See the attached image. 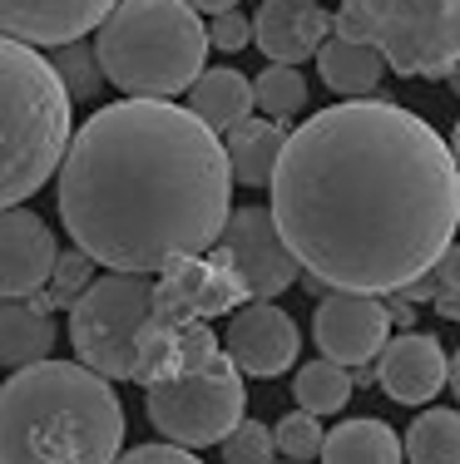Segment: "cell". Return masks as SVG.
<instances>
[{
    "label": "cell",
    "mask_w": 460,
    "mask_h": 464,
    "mask_svg": "<svg viewBox=\"0 0 460 464\" xmlns=\"http://www.w3.org/2000/svg\"><path fill=\"white\" fill-rule=\"evenodd\" d=\"M218 247H223L233 277L243 282L248 302H272L302 277L298 257L288 252L278 223H272V208H258V203L233 208L223 232H218Z\"/></svg>",
    "instance_id": "9"
},
{
    "label": "cell",
    "mask_w": 460,
    "mask_h": 464,
    "mask_svg": "<svg viewBox=\"0 0 460 464\" xmlns=\"http://www.w3.org/2000/svg\"><path fill=\"white\" fill-rule=\"evenodd\" d=\"M272 223L307 277L342 292H396L431 272L460 227L451 143L396 99L327 104L272 169Z\"/></svg>",
    "instance_id": "1"
},
{
    "label": "cell",
    "mask_w": 460,
    "mask_h": 464,
    "mask_svg": "<svg viewBox=\"0 0 460 464\" xmlns=\"http://www.w3.org/2000/svg\"><path fill=\"white\" fill-rule=\"evenodd\" d=\"M114 464H203L199 455H193L189 445H134L124 450V455H114Z\"/></svg>",
    "instance_id": "29"
},
{
    "label": "cell",
    "mask_w": 460,
    "mask_h": 464,
    "mask_svg": "<svg viewBox=\"0 0 460 464\" xmlns=\"http://www.w3.org/2000/svg\"><path fill=\"white\" fill-rule=\"evenodd\" d=\"M431 306H436V312L445 316V322H455V326H460V286H441Z\"/></svg>",
    "instance_id": "32"
},
{
    "label": "cell",
    "mask_w": 460,
    "mask_h": 464,
    "mask_svg": "<svg viewBox=\"0 0 460 464\" xmlns=\"http://www.w3.org/2000/svg\"><path fill=\"white\" fill-rule=\"evenodd\" d=\"M54 74L64 80V90H70V99H94L104 84V70L100 60H94V45H84V40H70V45H54L50 54Z\"/></svg>",
    "instance_id": "24"
},
{
    "label": "cell",
    "mask_w": 460,
    "mask_h": 464,
    "mask_svg": "<svg viewBox=\"0 0 460 464\" xmlns=\"http://www.w3.org/2000/svg\"><path fill=\"white\" fill-rule=\"evenodd\" d=\"M74 134V99L50 54L0 35V208L35 198Z\"/></svg>",
    "instance_id": "4"
},
{
    "label": "cell",
    "mask_w": 460,
    "mask_h": 464,
    "mask_svg": "<svg viewBox=\"0 0 460 464\" xmlns=\"http://www.w3.org/2000/svg\"><path fill=\"white\" fill-rule=\"evenodd\" d=\"M54 257H60V242L45 218L30 213L25 203L0 208V296H30L50 286Z\"/></svg>",
    "instance_id": "12"
},
{
    "label": "cell",
    "mask_w": 460,
    "mask_h": 464,
    "mask_svg": "<svg viewBox=\"0 0 460 464\" xmlns=\"http://www.w3.org/2000/svg\"><path fill=\"white\" fill-rule=\"evenodd\" d=\"M387 336H391V316L387 302H377V292L327 286L312 312V341L337 366H371L377 351L387 346Z\"/></svg>",
    "instance_id": "10"
},
{
    "label": "cell",
    "mask_w": 460,
    "mask_h": 464,
    "mask_svg": "<svg viewBox=\"0 0 460 464\" xmlns=\"http://www.w3.org/2000/svg\"><path fill=\"white\" fill-rule=\"evenodd\" d=\"M253 109H262L268 119H298L302 109H307V80H302V70L298 64H272L268 60V70L253 80Z\"/></svg>",
    "instance_id": "23"
},
{
    "label": "cell",
    "mask_w": 460,
    "mask_h": 464,
    "mask_svg": "<svg viewBox=\"0 0 460 464\" xmlns=\"http://www.w3.org/2000/svg\"><path fill=\"white\" fill-rule=\"evenodd\" d=\"M50 282H60V302L54 306H70V296H80L84 286L94 282V257L90 252H60V257H54V272H50Z\"/></svg>",
    "instance_id": "28"
},
{
    "label": "cell",
    "mask_w": 460,
    "mask_h": 464,
    "mask_svg": "<svg viewBox=\"0 0 460 464\" xmlns=\"http://www.w3.org/2000/svg\"><path fill=\"white\" fill-rule=\"evenodd\" d=\"M153 312L149 272H104L70 302V346L74 361L109 381H139L144 331Z\"/></svg>",
    "instance_id": "7"
},
{
    "label": "cell",
    "mask_w": 460,
    "mask_h": 464,
    "mask_svg": "<svg viewBox=\"0 0 460 464\" xmlns=\"http://www.w3.org/2000/svg\"><path fill=\"white\" fill-rule=\"evenodd\" d=\"M317 74L332 94L342 99H361V94H377L381 90V74H387V60H381L377 45L367 40H352V35H327L317 45Z\"/></svg>",
    "instance_id": "17"
},
{
    "label": "cell",
    "mask_w": 460,
    "mask_h": 464,
    "mask_svg": "<svg viewBox=\"0 0 460 464\" xmlns=\"http://www.w3.org/2000/svg\"><path fill=\"white\" fill-rule=\"evenodd\" d=\"M288 143V124L282 119H253L248 114L243 124L228 129L223 139V153H228V169H233V183L243 188H268L272 169H278V153Z\"/></svg>",
    "instance_id": "18"
},
{
    "label": "cell",
    "mask_w": 460,
    "mask_h": 464,
    "mask_svg": "<svg viewBox=\"0 0 460 464\" xmlns=\"http://www.w3.org/2000/svg\"><path fill=\"white\" fill-rule=\"evenodd\" d=\"M203 25H208V50L238 54V50L253 45V20L238 15V5H233V10H218V15H213V20H203Z\"/></svg>",
    "instance_id": "27"
},
{
    "label": "cell",
    "mask_w": 460,
    "mask_h": 464,
    "mask_svg": "<svg viewBox=\"0 0 460 464\" xmlns=\"http://www.w3.org/2000/svg\"><path fill=\"white\" fill-rule=\"evenodd\" d=\"M352 366H337V361H307L298 371V381H292V395H298L302 411L312 415H337L347 401H352Z\"/></svg>",
    "instance_id": "22"
},
{
    "label": "cell",
    "mask_w": 460,
    "mask_h": 464,
    "mask_svg": "<svg viewBox=\"0 0 460 464\" xmlns=\"http://www.w3.org/2000/svg\"><path fill=\"white\" fill-rule=\"evenodd\" d=\"M332 30L377 45L406 80H445L460 60V0H342Z\"/></svg>",
    "instance_id": "6"
},
{
    "label": "cell",
    "mask_w": 460,
    "mask_h": 464,
    "mask_svg": "<svg viewBox=\"0 0 460 464\" xmlns=\"http://www.w3.org/2000/svg\"><path fill=\"white\" fill-rule=\"evenodd\" d=\"M183 94H189V109L213 129V134H228L233 124H243V119L253 114V80L228 70V64H218V70L203 64V74Z\"/></svg>",
    "instance_id": "19"
},
{
    "label": "cell",
    "mask_w": 460,
    "mask_h": 464,
    "mask_svg": "<svg viewBox=\"0 0 460 464\" xmlns=\"http://www.w3.org/2000/svg\"><path fill=\"white\" fill-rule=\"evenodd\" d=\"M114 10V0H0V35L54 50L94 35V25Z\"/></svg>",
    "instance_id": "13"
},
{
    "label": "cell",
    "mask_w": 460,
    "mask_h": 464,
    "mask_svg": "<svg viewBox=\"0 0 460 464\" xmlns=\"http://www.w3.org/2000/svg\"><path fill=\"white\" fill-rule=\"evenodd\" d=\"M445 351L426 331H401L387 336V346L377 351V385L396 405H431L445 391Z\"/></svg>",
    "instance_id": "14"
},
{
    "label": "cell",
    "mask_w": 460,
    "mask_h": 464,
    "mask_svg": "<svg viewBox=\"0 0 460 464\" xmlns=\"http://www.w3.org/2000/svg\"><path fill=\"white\" fill-rule=\"evenodd\" d=\"M54 203L94 267L159 277L218 242L233 213V169L223 139L189 104L129 94L70 134Z\"/></svg>",
    "instance_id": "2"
},
{
    "label": "cell",
    "mask_w": 460,
    "mask_h": 464,
    "mask_svg": "<svg viewBox=\"0 0 460 464\" xmlns=\"http://www.w3.org/2000/svg\"><path fill=\"white\" fill-rule=\"evenodd\" d=\"M332 35V15L317 0H262L253 15V45L272 64H302Z\"/></svg>",
    "instance_id": "15"
},
{
    "label": "cell",
    "mask_w": 460,
    "mask_h": 464,
    "mask_svg": "<svg viewBox=\"0 0 460 464\" xmlns=\"http://www.w3.org/2000/svg\"><path fill=\"white\" fill-rule=\"evenodd\" d=\"M451 159H455V173H460V119H455V129H451Z\"/></svg>",
    "instance_id": "35"
},
{
    "label": "cell",
    "mask_w": 460,
    "mask_h": 464,
    "mask_svg": "<svg viewBox=\"0 0 460 464\" xmlns=\"http://www.w3.org/2000/svg\"><path fill=\"white\" fill-rule=\"evenodd\" d=\"M124 401L84 361H30L0 381V464H114Z\"/></svg>",
    "instance_id": "3"
},
{
    "label": "cell",
    "mask_w": 460,
    "mask_h": 464,
    "mask_svg": "<svg viewBox=\"0 0 460 464\" xmlns=\"http://www.w3.org/2000/svg\"><path fill=\"white\" fill-rule=\"evenodd\" d=\"M445 84H451V90H455V94H460V60H455V64H451V70H445Z\"/></svg>",
    "instance_id": "36"
},
{
    "label": "cell",
    "mask_w": 460,
    "mask_h": 464,
    "mask_svg": "<svg viewBox=\"0 0 460 464\" xmlns=\"http://www.w3.org/2000/svg\"><path fill=\"white\" fill-rule=\"evenodd\" d=\"M445 385L455 391V401H460V351L451 356V366H445Z\"/></svg>",
    "instance_id": "34"
},
{
    "label": "cell",
    "mask_w": 460,
    "mask_h": 464,
    "mask_svg": "<svg viewBox=\"0 0 460 464\" xmlns=\"http://www.w3.org/2000/svg\"><path fill=\"white\" fill-rule=\"evenodd\" d=\"M218 445H223V464H268L272 450H278L272 445V430L262 420H238Z\"/></svg>",
    "instance_id": "26"
},
{
    "label": "cell",
    "mask_w": 460,
    "mask_h": 464,
    "mask_svg": "<svg viewBox=\"0 0 460 464\" xmlns=\"http://www.w3.org/2000/svg\"><path fill=\"white\" fill-rule=\"evenodd\" d=\"M431 277L441 282V286H460V242L455 237L445 242V252L431 262Z\"/></svg>",
    "instance_id": "30"
},
{
    "label": "cell",
    "mask_w": 460,
    "mask_h": 464,
    "mask_svg": "<svg viewBox=\"0 0 460 464\" xmlns=\"http://www.w3.org/2000/svg\"><path fill=\"white\" fill-rule=\"evenodd\" d=\"M144 415L163 440L189 450H208L248 415V385L243 371L228 361V351L218 346V356L208 366L179 375V381H159L144 395Z\"/></svg>",
    "instance_id": "8"
},
{
    "label": "cell",
    "mask_w": 460,
    "mask_h": 464,
    "mask_svg": "<svg viewBox=\"0 0 460 464\" xmlns=\"http://www.w3.org/2000/svg\"><path fill=\"white\" fill-rule=\"evenodd\" d=\"M411 464H460V411H421L401 440Z\"/></svg>",
    "instance_id": "21"
},
{
    "label": "cell",
    "mask_w": 460,
    "mask_h": 464,
    "mask_svg": "<svg viewBox=\"0 0 460 464\" xmlns=\"http://www.w3.org/2000/svg\"><path fill=\"white\" fill-rule=\"evenodd\" d=\"M268 464H272V459H268ZM282 464H298V459H282Z\"/></svg>",
    "instance_id": "37"
},
{
    "label": "cell",
    "mask_w": 460,
    "mask_h": 464,
    "mask_svg": "<svg viewBox=\"0 0 460 464\" xmlns=\"http://www.w3.org/2000/svg\"><path fill=\"white\" fill-rule=\"evenodd\" d=\"M322 415H312V411H288L278 420V430H272V445H278V455L282 459H298V464H312L317 455H322Z\"/></svg>",
    "instance_id": "25"
},
{
    "label": "cell",
    "mask_w": 460,
    "mask_h": 464,
    "mask_svg": "<svg viewBox=\"0 0 460 464\" xmlns=\"http://www.w3.org/2000/svg\"><path fill=\"white\" fill-rule=\"evenodd\" d=\"M193 10H199V15H218V10H233L238 0H189Z\"/></svg>",
    "instance_id": "33"
},
{
    "label": "cell",
    "mask_w": 460,
    "mask_h": 464,
    "mask_svg": "<svg viewBox=\"0 0 460 464\" xmlns=\"http://www.w3.org/2000/svg\"><path fill=\"white\" fill-rule=\"evenodd\" d=\"M391 302H387V316H391V326H401V331H411L416 326V302H406L401 292H387Z\"/></svg>",
    "instance_id": "31"
},
{
    "label": "cell",
    "mask_w": 460,
    "mask_h": 464,
    "mask_svg": "<svg viewBox=\"0 0 460 464\" xmlns=\"http://www.w3.org/2000/svg\"><path fill=\"white\" fill-rule=\"evenodd\" d=\"M94 60L119 94L173 99L208 64V25L189 0H114L94 25Z\"/></svg>",
    "instance_id": "5"
},
{
    "label": "cell",
    "mask_w": 460,
    "mask_h": 464,
    "mask_svg": "<svg viewBox=\"0 0 460 464\" xmlns=\"http://www.w3.org/2000/svg\"><path fill=\"white\" fill-rule=\"evenodd\" d=\"M223 351L243 375H282L298 366V351H302V331L282 306L272 302H248L238 312H228V336H223Z\"/></svg>",
    "instance_id": "11"
},
{
    "label": "cell",
    "mask_w": 460,
    "mask_h": 464,
    "mask_svg": "<svg viewBox=\"0 0 460 464\" xmlns=\"http://www.w3.org/2000/svg\"><path fill=\"white\" fill-rule=\"evenodd\" d=\"M50 296L45 286L40 292L25 296H0V366L5 371H20L30 366V361H45L54 351V341H60V331H54V316H50Z\"/></svg>",
    "instance_id": "16"
},
{
    "label": "cell",
    "mask_w": 460,
    "mask_h": 464,
    "mask_svg": "<svg viewBox=\"0 0 460 464\" xmlns=\"http://www.w3.org/2000/svg\"><path fill=\"white\" fill-rule=\"evenodd\" d=\"M317 459L322 464H401L406 450H401V435L387 420L357 415V420H342L337 430H327Z\"/></svg>",
    "instance_id": "20"
}]
</instances>
